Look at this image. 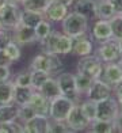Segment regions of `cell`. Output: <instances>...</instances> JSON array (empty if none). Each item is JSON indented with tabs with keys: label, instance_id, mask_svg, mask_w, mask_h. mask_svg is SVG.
I'll return each instance as SVG.
<instances>
[{
	"label": "cell",
	"instance_id": "obj_1",
	"mask_svg": "<svg viewBox=\"0 0 122 133\" xmlns=\"http://www.w3.org/2000/svg\"><path fill=\"white\" fill-rule=\"evenodd\" d=\"M41 46L44 52L58 54V56H66V54L72 53L73 38L64 34L63 31L53 30L44 41H41Z\"/></svg>",
	"mask_w": 122,
	"mask_h": 133
},
{
	"label": "cell",
	"instance_id": "obj_2",
	"mask_svg": "<svg viewBox=\"0 0 122 133\" xmlns=\"http://www.w3.org/2000/svg\"><path fill=\"white\" fill-rule=\"evenodd\" d=\"M60 23L61 31L69 35L71 38H76L83 34H87L90 30V21L84 15L75 12V11H69Z\"/></svg>",
	"mask_w": 122,
	"mask_h": 133
},
{
	"label": "cell",
	"instance_id": "obj_3",
	"mask_svg": "<svg viewBox=\"0 0 122 133\" xmlns=\"http://www.w3.org/2000/svg\"><path fill=\"white\" fill-rule=\"evenodd\" d=\"M64 68V63L60 58L58 54L48 53V52H41L37 56H34L30 61V69H39L45 71L52 76L54 74H60Z\"/></svg>",
	"mask_w": 122,
	"mask_h": 133
},
{
	"label": "cell",
	"instance_id": "obj_4",
	"mask_svg": "<svg viewBox=\"0 0 122 133\" xmlns=\"http://www.w3.org/2000/svg\"><path fill=\"white\" fill-rule=\"evenodd\" d=\"M103 63L96 54H88V56L79 57V61L76 64V72L87 75L91 79H99L103 71Z\"/></svg>",
	"mask_w": 122,
	"mask_h": 133
},
{
	"label": "cell",
	"instance_id": "obj_5",
	"mask_svg": "<svg viewBox=\"0 0 122 133\" xmlns=\"http://www.w3.org/2000/svg\"><path fill=\"white\" fill-rule=\"evenodd\" d=\"M56 80L58 83L61 95L72 99L75 103L80 102L82 95L77 92L76 82H75V74H72V72H60L56 76Z\"/></svg>",
	"mask_w": 122,
	"mask_h": 133
},
{
	"label": "cell",
	"instance_id": "obj_6",
	"mask_svg": "<svg viewBox=\"0 0 122 133\" xmlns=\"http://www.w3.org/2000/svg\"><path fill=\"white\" fill-rule=\"evenodd\" d=\"M73 105L75 102L64 95L53 98L50 101V107H49V118L54 121H65Z\"/></svg>",
	"mask_w": 122,
	"mask_h": 133
},
{
	"label": "cell",
	"instance_id": "obj_7",
	"mask_svg": "<svg viewBox=\"0 0 122 133\" xmlns=\"http://www.w3.org/2000/svg\"><path fill=\"white\" fill-rule=\"evenodd\" d=\"M21 10L22 7L19 4L5 3L0 7V22L4 29L12 30L15 26L21 23Z\"/></svg>",
	"mask_w": 122,
	"mask_h": 133
},
{
	"label": "cell",
	"instance_id": "obj_8",
	"mask_svg": "<svg viewBox=\"0 0 122 133\" xmlns=\"http://www.w3.org/2000/svg\"><path fill=\"white\" fill-rule=\"evenodd\" d=\"M118 113H119L118 101L114 96L96 102V119L114 121Z\"/></svg>",
	"mask_w": 122,
	"mask_h": 133
},
{
	"label": "cell",
	"instance_id": "obj_9",
	"mask_svg": "<svg viewBox=\"0 0 122 133\" xmlns=\"http://www.w3.org/2000/svg\"><path fill=\"white\" fill-rule=\"evenodd\" d=\"M84 95L87 99H91L94 102H99V101H103V99H107L110 96H113V87L99 77V79L92 80L90 88L87 90V92Z\"/></svg>",
	"mask_w": 122,
	"mask_h": 133
},
{
	"label": "cell",
	"instance_id": "obj_10",
	"mask_svg": "<svg viewBox=\"0 0 122 133\" xmlns=\"http://www.w3.org/2000/svg\"><path fill=\"white\" fill-rule=\"evenodd\" d=\"M95 54L102 60L103 63L118 61V58L121 57L119 48H118V41L115 38H110L105 42H100Z\"/></svg>",
	"mask_w": 122,
	"mask_h": 133
},
{
	"label": "cell",
	"instance_id": "obj_11",
	"mask_svg": "<svg viewBox=\"0 0 122 133\" xmlns=\"http://www.w3.org/2000/svg\"><path fill=\"white\" fill-rule=\"evenodd\" d=\"M65 124L68 125V128L72 132H83V130H87L90 121L84 117V114L80 109V105L75 103L72 106L69 114L65 118Z\"/></svg>",
	"mask_w": 122,
	"mask_h": 133
},
{
	"label": "cell",
	"instance_id": "obj_12",
	"mask_svg": "<svg viewBox=\"0 0 122 133\" xmlns=\"http://www.w3.org/2000/svg\"><path fill=\"white\" fill-rule=\"evenodd\" d=\"M88 31H90V35H91V38H92V41L99 42V44L113 38L110 22L106 21V19H94Z\"/></svg>",
	"mask_w": 122,
	"mask_h": 133
},
{
	"label": "cell",
	"instance_id": "obj_13",
	"mask_svg": "<svg viewBox=\"0 0 122 133\" xmlns=\"http://www.w3.org/2000/svg\"><path fill=\"white\" fill-rule=\"evenodd\" d=\"M11 38H12V41H15L21 46L37 42V35L34 31V27L24 26L22 23H19L18 26H15L11 30Z\"/></svg>",
	"mask_w": 122,
	"mask_h": 133
},
{
	"label": "cell",
	"instance_id": "obj_14",
	"mask_svg": "<svg viewBox=\"0 0 122 133\" xmlns=\"http://www.w3.org/2000/svg\"><path fill=\"white\" fill-rule=\"evenodd\" d=\"M68 12H69V7H66V5L57 2V0H52L45 8V11L42 12V15L50 23H58L66 16Z\"/></svg>",
	"mask_w": 122,
	"mask_h": 133
},
{
	"label": "cell",
	"instance_id": "obj_15",
	"mask_svg": "<svg viewBox=\"0 0 122 133\" xmlns=\"http://www.w3.org/2000/svg\"><path fill=\"white\" fill-rule=\"evenodd\" d=\"M49 122H50V118L48 116L35 114L34 117L23 122V133H48Z\"/></svg>",
	"mask_w": 122,
	"mask_h": 133
},
{
	"label": "cell",
	"instance_id": "obj_16",
	"mask_svg": "<svg viewBox=\"0 0 122 133\" xmlns=\"http://www.w3.org/2000/svg\"><path fill=\"white\" fill-rule=\"evenodd\" d=\"M100 79H103L107 84H110L113 88L122 82V71L117 61L114 63H105Z\"/></svg>",
	"mask_w": 122,
	"mask_h": 133
},
{
	"label": "cell",
	"instance_id": "obj_17",
	"mask_svg": "<svg viewBox=\"0 0 122 133\" xmlns=\"http://www.w3.org/2000/svg\"><path fill=\"white\" fill-rule=\"evenodd\" d=\"M94 50V41L91 37H87V34H83L80 37L73 38V46H72V53L76 54L77 57L88 56L92 54Z\"/></svg>",
	"mask_w": 122,
	"mask_h": 133
},
{
	"label": "cell",
	"instance_id": "obj_18",
	"mask_svg": "<svg viewBox=\"0 0 122 133\" xmlns=\"http://www.w3.org/2000/svg\"><path fill=\"white\" fill-rule=\"evenodd\" d=\"M27 105L33 109L35 114H38V116H48L49 117L50 99H48L46 96H44L39 91L34 90V92H33V95H31V98H30Z\"/></svg>",
	"mask_w": 122,
	"mask_h": 133
},
{
	"label": "cell",
	"instance_id": "obj_19",
	"mask_svg": "<svg viewBox=\"0 0 122 133\" xmlns=\"http://www.w3.org/2000/svg\"><path fill=\"white\" fill-rule=\"evenodd\" d=\"M95 5L96 0H75L72 4V11L84 15L91 22L95 19Z\"/></svg>",
	"mask_w": 122,
	"mask_h": 133
},
{
	"label": "cell",
	"instance_id": "obj_20",
	"mask_svg": "<svg viewBox=\"0 0 122 133\" xmlns=\"http://www.w3.org/2000/svg\"><path fill=\"white\" fill-rule=\"evenodd\" d=\"M115 15V11L110 0H96L95 5V19H106L109 21L110 18Z\"/></svg>",
	"mask_w": 122,
	"mask_h": 133
},
{
	"label": "cell",
	"instance_id": "obj_21",
	"mask_svg": "<svg viewBox=\"0 0 122 133\" xmlns=\"http://www.w3.org/2000/svg\"><path fill=\"white\" fill-rule=\"evenodd\" d=\"M37 91H39L42 95L46 96V98L50 99V101H52L53 98H56V96L61 95L58 83H57V80H56V77H53V76L49 77V79L41 86V88L37 90Z\"/></svg>",
	"mask_w": 122,
	"mask_h": 133
},
{
	"label": "cell",
	"instance_id": "obj_22",
	"mask_svg": "<svg viewBox=\"0 0 122 133\" xmlns=\"http://www.w3.org/2000/svg\"><path fill=\"white\" fill-rule=\"evenodd\" d=\"M18 116H19V105H16L15 102L0 105V124L18 119Z\"/></svg>",
	"mask_w": 122,
	"mask_h": 133
},
{
	"label": "cell",
	"instance_id": "obj_23",
	"mask_svg": "<svg viewBox=\"0 0 122 133\" xmlns=\"http://www.w3.org/2000/svg\"><path fill=\"white\" fill-rule=\"evenodd\" d=\"M44 19L42 12H37V11H31V10H21V23L24 26L29 27H35L38 23Z\"/></svg>",
	"mask_w": 122,
	"mask_h": 133
},
{
	"label": "cell",
	"instance_id": "obj_24",
	"mask_svg": "<svg viewBox=\"0 0 122 133\" xmlns=\"http://www.w3.org/2000/svg\"><path fill=\"white\" fill-rule=\"evenodd\" d=\"M34 92L33 87H21V86H15L14 87V102L19 106L27 105L31 95Z\"/></svg>",
	"mask_w": 122,
	"mask_h": 133
},
{
	"label": "cell",
	"instance_id": "obj_25",
	"mask_svg": "<svg viewBox=\"0 0 122 133\" xmlns=\"http://www.w3.org/2000/svg\"><path fill=\"white\" fill-rule=\"evenodd\" d=\"M87 130L91 133H111V132H115V128H114L113 121L94 119L92 122H90Z\"/></svg>",
	"mask_w": 122,
	"mask_h": 133
},
{
	"label": "cell",
	"instance_id": "obj_26",
	"mask_svg": "<svg viewBox=\"0 0 122 133\" xmlns=\"http://www.w3.org/2000/svg\"><path fill=\"white\" fill-rule=\"evenodd\" d=\"M14 87L15 84L12 83V80L0 83V105L14 102Z\"/></svg>",
	"mask_w": 122,
	"mask_h": 133
},
{
	"label": "cell",
	"instance_id": "obj_27",
	"mask_svg": "<svg viewBox=\"0 0 122 133\" xmlns=\"http://www.w3.org/2000/svg\"><path fill=\"white\" fill-rule=\"evenodd\" d=\"M79 105H80V109L84 114V117L90 122H92L94 119H96V102L84 98V99H80Z\"/></svg>",
	"mask_w": 122,
	"mask_h": 133
},
{
	"label": "cell",
	"instance_id": "obj_28",
	"mask_svg": "<svg viewBox=\"0 0 122 133\" xmlns=\"http://www.w3.org/2000/svg\"><path fill=\"white\" fill-rule=\"evenodd\" d=\"M52 0H22L21 7L24 10H31L37 12H44Z\"/></svg>",
	"mask_w": 122,
	"mask_h": 133
},
{
	"label": "cell",
	"instance_id": "obj_29",
	"mask_svg": "<svg viewBox=\"0 0 122 133\" xmlns=\"http://www.w3.org/2000/svg\"><path fill=\"white\" fill-rule=\"evenodd\" d=\"M4 53L7 54V57L11 60L12 63H16V61H19L21 57H22V46L19 44H16L15 41H10L7 46L4 48Z\"/></svg>",
	"mask_w": 122,
	"mask_h": 133
},
{
	"label": "cell",
	"instance_id": "obj_30",
	"mask_svg": "<svg viewBox=\"0 0 122 133\" xmlns=\"http://www.w3.org/2000/svg\"><path fill=\"white\" fill-rule=\"evenodd\" d=\"M34 31H35V35H37V41H44L49 34H50L53 31V29H52V23L46 21L45 18L42 19L38 25H37L34 27Z\"/></svg>",
	"mask_w": 122,
	"mask_h": 133
},
{
	"label": "cell",
	"instance_id": "obj_31",
	"mask_svg": "<svg viewBox=\"0 0 122 133\" xmlns=\"http://www.w3.org/2000/svg\"><path fill=\"white\" fill-rule=\"evenodd\" d=\"M94 79L88 77L87 75L80 74V72H76L75 74V82H76V88H77V92L80 95H84L87 92V90L90 88L91 83H92Z\"/></svg>",
	"mask_w": 122,
	"mask_h": 133
},
{
	"label": "cell",
	"instance_id": "obj_32",
	"mask_svg": "<svg viewBox=\"0 0 122 133\" xmlns=\"http://www.w3.org/2000/svg\"><path fill=\"white\" fill-rule=\"evenodd\" d=\"M30 71H31V87L34 90H39L42 84L52 76L45 71H39V69H30Z\"/></svg>",
	"mask_w": 122,
	"mask_h": 133
},
{
	"label": "cell",
	"instance_id": "obj_33",
	"mask_svg": "<svg viewBox=\"0 0 122 133\" xmlns=\"http://www.w3.org/2000/svg\"><path fill=\"white\" fill-rule=\"evenodd\" d=\"M0 133H23V122L19 119H12L0 124Z\"/></svg>",
	"mask_w": 122,
	"mask_h": 133
},
{
	"label": "cell",
	"instance_id": "obj_34",
	"mask_svg": "<svg viewBox=\"0 0 122 133\" xmlns=\"http://www.w3.org/2000/svg\"><path fill=\"white\" fill-rule=\"evenodd\" d=\"M110 27H111L113 38L121 39L122 38V14H115L113 18L109 19Z\"/></svg>",
	"mask_w": 122,
	"mask_h": 133
},
{
	"label": "cell",
	"instance_id": "obj_35",
	"mask_svg": "<svg viewBox=\"0 0 122 133\" xmlns=\"http://www.w3.org/2000/svg\"><path fill=\"white\" fill-rule=\"evenodd\" d=\"M12 83L21 87H31V71H21L15 75Z\"/></svg>",
	"mask_w": 122,
	"mask_h": 133
},
{
	"label": "cell",
	"instance_id": "obj_36",
	"mask_svg": "<svg viewBox=\"0 0 122 133\" xmlns=\"http://www.w3.org/2000/svg\"><path fill=\"white\" fill-rule=\"evenodd\" d=\"M48 133H72V130L68 128V125L65 124V121L50 119L49 128H48Z\"/></svg>",
	"mask_w": 122,
	"mask_h": 133
},
{
	"label": "cell",
	"instance_id": "obj_37",
	"mask_svg": "<svg viewBox=\"0 0 122 133\" xmlns=\"http://www.w3.org/2000/svg\"><path fill=\"white\" fill-rule=\"evenodd\" d=\"M35 116V113L29 105H23L19 106V116H18V119L22 121V122H26L27 119H30L31 117Z\"/></svg>",
	"mask_w": 122,
	"mask_h": 133
},
{
	"label": "cell",
	"instance_id": "obj_38",
	"mask_svg": "<svg viewBox=\"0 0 122 133\" xmlns=\"http://www.w3.org/2000/svg\"><path fill=\"white\" fill-rule=\"evenodd\" d=\"M11 39H12L11 38V30H8V29L0 30V50H3Z\"/></svg>",
	"mask_w": 122,
	"mask_h": 133
},
{
	"label": "cell",
	"instance_id": "obj_39",
	"mask_svg": "<svg viewBox=\"0 0 122 133\" xmlns=\"http://www.w3.org/2000/svg\"><path fill=\"white\" fill-rule=\"evenodd\" d=\"M11 79V69L7 65H0V83Z\"/></svg>",
	"mask_w": 122,
	"mask_h": 133
},
{
	"label": "cell",
	"instance_id": "obj_40",
	"mask_svg": "<svg viewBox=\"0 0 122 133\" xmlns=\"http://www.w3.org/2000/svg\"><path fill=\"white\" fill-rule=\"evenodd\" d=\"M113 124H114L115 132H121L122 133V110H119V113L117 114L115 119L113 121Z\"/></svg>",
	"mask_w": 122,
	"mask_h": 133
},
{
	"label": "cell",
	"instance_id": "obj_41",
	"mask_svg": "<svg viewBox=\"0 0 122 133\" xmlns=\"http://www.w3.org/2000/svg\"><path fill=\"white\" fill-rule=\"evenodd\" d=\"M12 61L7 57V54L4 53V50H0V65H7V66H11Z\"/></svg>",
	"mask_w": 122,
	"mask_h": 133
},
{
	"label": "cell",
	"instance_id": "obj_42",
	"mask_svg": "<svg viewBox=\"0 0 122 133\" xmlns=\"http://www.w3.org/2000/svg\"><path fill=\"white\" fill-rule=\"evenodd\" d=\"M110 3L113 4L115 14H122V0H110Z\"/></svg>",
	"mask_w": 122,
	"mask_h": 133
},
{
	"label": "cell",
	"instance_id": "obj_43",
	"mask_svg": "<svg viewBox=\"0 0 122 133\" xmlns=\"http://www.w3.org/2000/svg\"><path fill=\"white\" fill-rule=\"evenodd\" d=\"M113 92L115 94V98H117V99L122 98V82H121L119 84H117V86L113 88Z\"/></svg>",
	"mask_w": 122,
	"mask_h": 133
},
{
	"label": "cell",
	"instance_id": "obj_44",
	"mask_svg": "<svg viewBox=\"0 0 122 133\" xmlns=\"http://www.w3.org/2000/svg\"><path fill=\"white\" fill-rule=\"evenodd\" d=\"M57 2H60V3H63L64 5H66V7H72V4L75 3V0H57Z\"/></svg>",
	"mask_w": 122,
	"mask_h": 133
},
{
	"label": "cell",
	"instance_id": "obj_45",
	"mask_svg": "<svg viewBox=\"0 0 122 133\" xmlns=\"http://www.w3.org/2000/svg\"><path fill=\"white\" fill-rule=\"evenodd\" d=\"M7 3H12V4H19L22 3V0H7Z\"/></svg>",
	"mask_w": 122,
	"mask_h": 133
},
{
	"label": "cell",
	"instance_id": "obj_46",
	"mask_svg": "<svg viewBox=\"0 0 122 133\" xmlns=\"http://www.w3.org/2000/svg\"><path fill=\"white\" fill-rule=\"evenodd\" d=\"M118 41V48H119V53H121V56H122V38L121 39H117Z\"/></svg>",
	"mask_w": 122,
	"mask_h": 133
},
{
	"label": "cell",
	"instance_id": "obj_47",
	"mask_svg": "<svg viewBox=\"0 0 122 133\" xmlns=\"http://www.w3.org/2000/svg\"><path fill=\"white\" fill-rule=\"evenodd\" d=\"M117 63H118V65H119V68H121V71H122V56H121V57L118 58V61H117Z\"/></svg>",
	"mask_w": 122,
	"mask_h": 133
},
{
	"label": "cell",
	"instance_id": "obj_48",
	"mask_svg": "<svg viewBox=\"0 0 122 133\" xmlns=\"http://www.w3.org/2000/svg\"><path fill=\"white\" fill-rule=\"evenodd\" d=\"M118 101V106H119V110H122V98H119V99H117Z\"/></svg>",
	"mask_w": 122,
	"mask_h": 133
},
{
	"label": "cell",
	"instance_id": "obj_49",
	"mask_svg": "<svg viewBox=\"0 0 122 133\" xmlns=\"http://www.w3.org/2000/svg\"><path fill=\"white\" fill-rule=\"evenodd\" d=\"M5 3H7V0H0V7H2V5H4Z\"/></svg>",
	"mask_w": 122,
	"mask_h": 133
},
{
	"label": "cell",
	"instance_id": "obj_50",
	"mask_svg": "<svg viewBox=\"0 0 122 133\" xmlns=\"http://www.w3.org/2000/svg\"><path fill=\"white\" fill-rule=\"evenodd\" d=\"M2 29H4V27H3V25H2V22H0V30H2Z\"/></svg>",
	"mask_w": 122,
	"mask_h": 133
}]
</instances>
